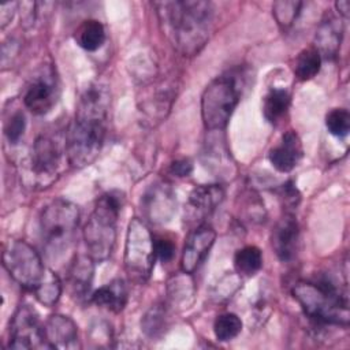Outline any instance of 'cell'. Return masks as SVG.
Masks as SVG:
<instances>
[{"mask_svg":"<svg viewBox=\"0 0 350 350\" xmlns=\"http://www.w3.org/2000/svg\"><path fill=\"white\" fill-rule=\"evenodd\" d=\"M109 109V90L103 83H90L81 94L75 118L66 137V153L70 164L85 167L98 156Z\"/></svg>","mask_w":350,"mask_h":350,"instance_id":"1","label":"cell"},{"mask_svg":"<svg viewBox=\"0 0 350 350\" xmlns=\"http://www.w3.org/2000/svg\"><path fill=\"white\" fill-rule=\"evenodd\" d=\"M154 5L163 30L172 45L186 56L198 53L213 29V4L201 0H175Z\"/></svg>","mask_w":350,"mask_h":350,"instance_id":"2","label":"cell"},{"mask_svg":"<svg viewBox=\"0 0 350 350\" xmlns=\"http://www.w3.org/2000/svg\"><path fill=\"white\" fill-rule=\"evenodd\" d=\"M293 295L310 319L324 324L349 325L347 295L331 279L297 282L293 287Z\"/></svg>","mask_w":350,"mask_h":350,"instance_id":"3","label":"cell"},{"mask_svg":"<svg viewBox=\"0 0 350 350\" xmlns=\"http://www.w3.org/2000/svg\"><path fill=\"white\" fill-rule=\"evenodd\" d=\"M123 205V197L118 191H108L98 197L85 227L83 239L88 254L94 261L107 260L115 247L116 223Z\"/></svg>","mask_w":350,"mask_h":350,"instance_id":"4","label":"cell"},{"mask_svg":"<svg viewBox=\"0 0 350 350\" xmlns=\"http://www.w3.org/2000/svg\"><path fill=\"white\" fill-rule=\"evenodd\" d=\"M78 223L79 209L71 201L57 198L42 209L40 232L42 247L49 258H57L70 249Z\"/></svg>","mask_w":350,"mask_h":350,"instance_id":"5","label":"cell"},{"mask_svg":"<svg viewBox=\"0 0 350 350\" xmlns=\"http://www.w3.org/2000/svg\"><path fill=\"white\" fill-rule=\"evenodd\" d=\"M239 101V88L235 77L220 75L204 90L201 97V116L206 130L221 131L226 129Z\"/></svg>","mask_w":350,"mask_h":350,"instance_id":"6","label":"cell"},{"mask_svg":"<svg viewBox=\"0 0 350 350\" xmlns=\"http://www.w3.org/2000/svg\"><path fill=\"white\" fill-rule=\"evenodd\" d=\"M154 238L146 223L138 217L131 219L126 235L124 269L131 282L145 283L154 267Z\"/></svg>","mask_w":350,"mask_h":350,"instance_id":"7","label":"cell"},{"mask_svg":"<svg viewBox=\"0 0 350 350\" xmlns=\"http://www.w3.org/2000/svg\"><path fill=\"white\" fill-rule=\"evenodd\" d=\"M3 267L23 288L34 291L42 282L46 268L36 249L25 241H8L3 250Z\"/></svg>","mask_w":350,"mask_h":350,"instance_id":"8","label":"cell"},{"mask_svg":"<svg viewBox=\"0 0 350 350\" xmlns=\"http://www.w3.org/2000/svg\"><path fill=\"white\" fill-rule=\"evenodd\" d=\"M62 149L56 141L51 137H38L25 161V175L30 185L37 187L51 186L60 170Z\"/></svg>","mask_w":350,"mask_h":350,"instance_id":"9","label":"cell"},{"mask_svg":"<svg viewBox=\"0 0 350 350\" xmlns=\"http://www.w3.org/2000/svg\"><path fill=\"white\" fill-rule=\"evenodd\" d=\"M11 349H34L46 347L44 338V325L38 320V314L30 305H21L15 312L11 329L10 345Z\"/></svg>","mask_w":350,"mask_h":350,"instance_id":"10","label":"cell"},{"mask_svg":"<svg viewBox=\"0 0 350 350\" xmlns=\"http://www.w3.org/2000/svg\"><path fill=\"white\" fill-rule=\"evenodd\" d=\"M57 97L59 88L55 74L52 70H44L27 85L23 94V103L34 115H44L53 108Z\"/></svg>","mask_w":350,"mask_h":350,"instance_id":"11","label":"cell"},{"mask_svg":"<svg viewBox=\"0 0 350 350\" xmlns=\"http://www.w3.org/2000/svg\"><path fill=\"white\" fill-rule=\"evenodd\" d=\"M141 209L144 216L152 223L170 221L175 209L176 198L172 187L165 182L152 185L141 200Z\"/></svg>","mask_w":350,"mask_h":350,"instance_id":"12","label":"cell"},{"mask_svg":"<svg viewBox=\"0 0 350 350\" xmlns=\"http://www.w3.org/2000/svg\"><path fill=\"white\" fill-rule=\"evenodd\" d=\"M215 239L216 232L208 224H200L189 234L180 257V269L183 273L191 275L196 272L208 256Z\"/></svg>","mask_w":350,"mask_h":350,"instance_id":"13","label":"cell"},{"mask_svg":"<svg viewBox=\"0 0 350 350\" xmlns=\"http://www.w3.org/2000/svg\"><path fill=\"white\" fill-rule=\"evenodd\" d=\"M44 338L48 349L71 350L81 347L77 324L64 314H52L44 324Z\"/></svg>","mask_w":350,"mask_h":350,"instance_id":"14","label":"cell"},{"mask_svg":"<svg viewBox=\"0 0 350 350\" xmlns=\"http://www.w3.org/2000/svg\"><path fill=\"white\" fill-rule=\"evenodd\" d=\"M299 227L293 213H284L275 224L271 235V243L280 261H290L297 253Z\"/></svg>","mask_w":350,"mask_h":350,"instance_id":"15","label":"cell"},{"mask_svg":"<svg viewBox=\"0 0 350 350\" xmlns=\"http://www.w3.org/2000/svg\"><path fill=\"white\" fill-rule=\"evenodd\" d=\"M302 154L304 149L298 134L294 130H288L282 135L279 144L269 150L268 159L279 172H290L299 163Z\"/></svg>","mask_w":350,"mask_h":350,"instance_id":"16","label":"cell"},{"mask_svg":"<svg viewBox=\"0 0 350 350\" xmlns=\"http://www.w3.org/2000/svg\"><path fill=\"white\" fill-rule=\"evenodd\" d=\"M342 36H343L342 22L338 18L328 15L325 19H323V22L317 29L314 48L319 51L321 57L334 59L339 52Z\"/></svg>","mask_w":350,"mask_h":350,"instance_id":"17","label":"cell"},{"mask_svg":"<svg viewBox=\"0 0 350 350\" xmlns=\"http://www.w3.org/2000/svg\"><path fill=\"white\" fill-rule=\"evenodd\" d=\"M224 190L220 185H200L189 194V208L198 216L212 213L223 201Z\"/></svg>","mask_w":350,"mask_h":350,"instance_id":"18","label":"cell"},{"mask_svg":"<svg viewBox=\"0 0 350 350\" xmlns=\"http://www.w3.org/2000/svg\"><path fill=\"white\" fill-rule=\"evenodd\" d=\"M93 272L94 260L89 254L75 257L68 269V283L75 295L83 297L86 293H89L92 287Z\"/></svg>","mask_w":350,"mask_h":350,"instance_id":"19","label":"cell"},{"mask_svg":"<svg viewBox=\"0 0 350 350\" xmlns=\"http://www.w3.org/2000/svg\"><path fill=\"white\" fill-rule=\"evenodd\" d=\"M92 301L101 308L111 312H120L127 302V288L122 279H113L109 283L101 286L92 295Z\"/></svg>","mask_w":350,"mask_h":350,"instance_id":"20","label":"cell"},{"mask_svg":"<svg viewBox=\"0 0 350 350\" xmlns=\"http://www.w3.org/2000/svg\"><path fill=\"white\" fill-rule=\"evenodd\" d=\"M107 34L103 23L97 19H86L83 21L75 31L77 44L89 52H94L100 49L105 42Z\"/></svg>","mask_w":350,"mask_h":350,"instance_id":"21","label":"cell"},{"mask_svg":"<svg viewBox=\"0 0 350 350\" xmlns=\"http://www.w3.org/2000/svg\"><path fill=\"white\" fill-rule=\"evenodd\" d=\"M288 107H290L288 92L286 89L272 88L264 98V105H262L264 118L269 123L276 124L287 113Z\"/></svg>","mask_w":350,"mask_h":350,"instance_id":"22","label":"cell"},{"mask_svg":"<svg viewBox=\"0 0 350 350\" xmlns=\"http://www.w3.org/2000/svg\"><path fill=\"white\" fill-rule=\"evenodd\" d=\"M321 67V56L314 46L302 49L294 63V74L299 81L314 78Z\"/></svg>","mask_w":350,"mask_h":350,"instance_id":"23","label":"cell"},{"mask_svg":"<svg viewBox=\"0 0 350 350\" xmlns=\"http://www.w3.org/2000/svg\"><path fill=\"white\" fill-rule=\"evenodd\" d=\"M234 267L239 275L253 276L262 267V254L257 246L249 245L237 250L234 256Z\"/></svg>","mask_w":350,"mask_h":350,"instance_id":"24","label":"cell"},{"mask_svg":"<svg viewBox=\"0 0 350 350\" xmlns=\"http://www.w3.org/2000/svg\"><path fill=\"white\" fill-rule=\"evenodd\" d=\"M33 293L40 304L45 306H53L59 301L62 294V283L59 276L53 271L46 269L42 282Z\"/></svg>","mask_w":350,"mask_h":350,"instance_id":"25","label":"cell"},{"mask_svg":"<svg viewBox=\"0 0 350 350\" xmlns=\"http://www.w3.org/2000/svg\"><path fill=\"white\" fill-rule=\"evenodd\" d=\"M242 331V320L235 313H223L216 317L213 332L217 340L228 342L239 335Z\"/></svg>","mask_w":350,"mask_h":350,"instance_id":"26","label":"cell"},{"mask_svg":"<svg viewBox=\"0 0 350 350\" xmlns=\"http://www.w3.org/2000/svg\"><path fill=\"white\" fill-rule=\"evenodd\" d=\"M302 3L301 1H275L272 5V14L282 29H288L297 19L301 12Z\"/></svg>","mask_w":350,"mask_h":350,"instance_id":"27","label":"cell"},{"mask_svg":"<svg viewBox=\"0 0 350 350\" xmlns=\"http://www.w3.org/2000/svg\"><path fill=\"white\" fill-rule=\"evenodd\" d=\"M325 127L329 134L343 138L350 130V113L345 108H334L325 116Z\"/></svg>","mask_w":350,"mask_h":350,"instance_id":"28","label":"cell"},{"mask_svg":"<svg viewBox=\"0 0 350 350\" xmlns=\"http://www.w3.org/2000/svg\"><path fill=\"white\" fill-rule=\"evenodd\" d=\"M164 321H165L164 309L159 305H154L145 313V316L141 321V325H142L144 332L148 336L154 338L159 334H161V331L164 328Z\"/></svg>","mask_w":350,"mask_h":350,"instance_id":"29","label":"cell"},{"mask_svg":"<svg viewBox=\"0 0 350 350\" xmlns=\"http://www.w3.org/2000/svg\"><path fill=\"white\" fill-rule=\"evenodd\" d=\"M25 129H26V118H25L23 112L18 111V112L12 113L11 118L5 122L4 134L11 144H16L21 139V137L23 135Z\"/></svg>","mask_w":350,"mask_h":350,"instance_id":"30","label":"cell"},{"mask_svg":"<svg viewBox=\"0 0 350 350\" xmlns=\"http://www.w3.org/2000/svg\"><path fill=\"white\" fill-rule=\"evenodd\" d=\"M154 252L156 258H159L161 262H168L175 254V245L167 238H157L154 239Z\"/></svg>","mask_w":350,"mask_h":350,"instance_id":"31","label":"cell"},{"mask_svg":"<svg viewBox=\"0 0 350 350\" xmlns=\"http://www.w3.org/2000/svg\"><path fill=\"white\" fill-rule=\"evenodd\" d=\"M279 196L284 201V205L290 206V208H295L298 205L299 200H301V196H299L297 187L294 186V183L291 180L282 185Z\"/></svg>","mask_w":350,"mask_h":350,"instance_id":"32","label":"cell"},{"mask_svg":"<svg viewBox=\"0 0 350 350\" xmlns=\"http://www.w3.org/2000/svg\"><path fill=\"white\" fill-rule=\"evenodd\" d=\"M193 171V164L183 159V160H176L171 164L170 167V172L178 178H183V176H189Z\"/></svg>","mask_w":350,"mask_h":350,"instance_id":"33","label":"cell"},{"mask_svg":"<svg viewBox=\"0 0 350 350\" xmlns=\"http://www.w3.org/2000/svg\"><path fill=\"white\" fill-rule=\"evenodd\" d=\"M16 7H18V3H5V4L0 5V26H1V29H4L11 22Z\"/></svg>","mask_w":350,"mask_h":350,"instance_id":"34","label":"cell"},{"mask_svg":"<svg viewBox=\"0 0 350 350\" xmlns=\"http://www.w3.org/2000/svg\"><path fill=\"white\" fill-rule=\"evenodd\" d=\"M335 7L339 12V15H342L345 19L349 18V11H350V1L349 0H340L335 3Z\"/></svg>","mask_w":350,"mask_h":350,"instance_id":"35","label":"cell"}]
</instances>
